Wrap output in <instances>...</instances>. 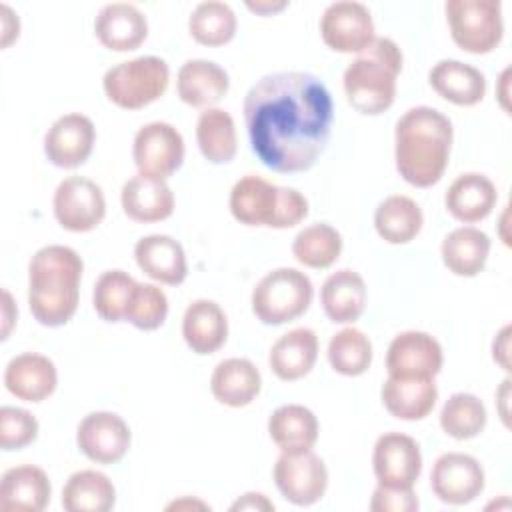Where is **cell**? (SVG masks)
Instances as JSON below:
<instances>
[{"label":"cell","mask_w":512,"mask_h":512,"mask_svg":"<svg viewBox=\"0 0 512 512\" xmlns=\"http://www.w3.org/2000/svg\"><path fill=\"white\" fill-rule=\"evenodd\" d=\"M170 68L158 56H138L106 70L102 88L106 98L124 110H140L156 102L168 88Z\"/></svg>","instance_id":"obj_6"},{"label":"cell","mask_w":512,"mask_h":512,"mask_svg":"<svg viewBox=\"0 0 512 512\" xmlns=\"http://www.w3.org/2000/svg\"><path fill=\"white\" fill-rule=\"evenodd\" d=\"M314 296L312 280L296 268H276L264 274L252 290V312L262 324L278 326L302 316Z\"/></svg>","instance_id":"obj_5"},{"label":"cell","mask_w":512,"mask_h":512,"mask_svg":"<svg viewBox=\"0 0 512 512\" xmlns=\"http://www.w3.org/2000/svg\"><path fill=\"white\" fill-rule=\"evenodd\" d=\"M246 6L256 14L268 16V14H274V12H280L282 8H286L288 2H246Z\"/></svg>","instance_id":"obj_50"},{"label":"cell","mask_w":512,"mask_h":512,"mask_svg":"<svg viewBox=\"0 0 512 512\" xmlns=\"http://www.w3.org/2000/svg\"><path fill=\"white\" fill-rule=\"evenodd\" d=\"M496 200L498 192L488 176L480 172H466L448 186L444 206L458 222L474 224L494 210Z\"/></svg>","instance_id":"obj_24"},{"label":"cell","mask_w":512,"mask_h":512,"mask_svg":"<svg viewBox=\"0 0 512 512\" xmlns=\"http://www.w3.org/2000/svg\"><path fill=\"white\" fill-rule=\"evenodd\" d=\"M262 376L248 358H226L216 364L210 376L212 396L230 408L248 406L260 392Z\"/></svg>","instance_id":"obj_29"},{"label":"cell","mask_w":512,"mask_h":512,"mask_svg":"<svg viewBox=\"0 0 512 512\" xmlns=\"http://www.w3.org/2000/svg\"><path fill=\"white\" fill-rule=\"evenodd\" d=\"M340 252H342V236L334 226L326 222L306 226L296 234L292 242L294 258L302 266L314 268V270L330 268L340 258Z\"/></svg>","instance_id":"obj_36"},{"label":"cell","mask_w":512,"mask_h":512,"mask_svg":"<svg viewBox=\"0 0 512 512\" xmlns=\"http://www.w3.org/2000/svg\"><path fill=\"white\" fill-rule=\"evenodd\" d=\"M82 270V258L70 246L50 244L34 252L28 264V308L38 324L58 328L74 316Z\"/></svg>","instance_id":"obj_3"},{"label":"cell","mask_w":512,"mask_h":512,"mask_svg":"<svg viewBox=\"0 0 512 512\" xmlns=\"http://www.w3.org/2000/svg\"><path fill=\"white\" fill-rule=\"evenodd\" d=\"M132 158L138 174L166 180L184 162V138L168 122H148L134 134Z\"/></svg>","instance_id":"obj_8"},{"label":"cell","mask_w":512,"mask_h":512,"mask_svg":"<svg viewBox=\"0 0 512 512\" xmlns=\"http://www.w3.org/2000/svg\"><path fill=\"white\" fill-rule=\"evenodd\" d=\"M52 486L48 474L32 464L8 468L0 480V510L40 512L48 506Z\"/></svg>","instance_id":"obj_20"},{"label":"cell","mask_w":512,"mask_h":512,"mask_svg":"<svg viewBox=\"0 0 512 512\" xmlns=\"http://www.w3.org/2000/svg\"><path fill=\"white\" fill-rule=\"evenodd\" d=\"M210 510L208 504H204L202 500H190V498H180V500H174L166 506V510Z\"/></svg>","instance_id":"obj_51"},{"label":"cell","mask_w":512,"mask_h":512,"mask_svg":"<svg viewBox=\"0 0 512 512\" xmlns=\"http://www.w3.org/2000/svg\"><path fill=\"white\" fill-rule=\"evenodd\" d=\"M120 204L130 220L150 224L172 216L174 194L166 180L136 174L124 182L120 190Z\"/></svg>","instance_id":"obj_23"},{"label":"cell","mask_w":512,"mask_h":512,"mask_svg":"<svg viewBox=\"0 0 512 512\" xmlns=\"http://www.w3.org/2000/svg\"><path fill=\"white\" fill-rule=\"evenodd\" d=\"M58 384L54 362L38 352H22L4 368L6 390L24 402L46 400Z\"/></svg>","instance_id":"obj_17"},{"label":"cell","mask_w":512,"mask_h":512,"mask_svg":"<svg viewBox=\"0 0 512 512\" xmlns=\"http://www.w3.org/2000/svg\"><path fill=\"white\" fill-rule=\"evenodd\" d=\"M94 142V122L80 112H70L56 118L48 128L44 154L58 168H78L90 158Z\"/></svg>","instance_id":"obj_16"},{"label":"cell","mask_w":512,"mask_h":512,"mask_svg":"<svg viewBox=\"0 0 512 512\" xmlns=\"http://www.w3.org/2000/svg\"><path fill=\"white\" fill-rule=\"evenodd\" d=\"M134 258L138 268L152 280L178 286L186 280L188 262L178 240L166 234H150L136 242Z\"/></svg>","instance_id":"obj_19"},{"label":"cell","mask_w":512,"mask_h":512,"mask_svg":"<svg viewBox=\"0 0 512 512\" xmlns=\"http://www.w3.org/2000/svg\"><path fill=\"white\" fill-rule=\"evenodd\" d=\"M492 358L502 370H510V324L496 332L492 340Z\"/></svg>","instance_id":"obj_45"},{"label":"cell","mask_w":512,"mask_h":512,"mask_svg":"<svg viewBox=\"0 0 512 512\" xmlns=\"http://www.w3.org/2000/svg\"><path fill=\"white\" fill-rule=\"evenodd\" d=\"M230 510H274V504L262 492H246L230 506Z\"/></svg>","instance_id":"obj_47"},{"label":"cell","mask_w":512,"mask_h":512,"mask_svg":"<svg viewBox=\"0 0 512 512\" xmlns=\"http://www.w3.org/2000/svg\"><path fill=\"white\" fill-rule=\"evenodd\" d=\"M94 34L104 48L130 52L146 40L148 20L134 4L112 2L102 6L96 14Z\"/></svg>","instance_id":"obj_18"},{"label":"cell","mask_w":512,"mask_h":512,"mask_svg":"<svg viewBox=\"0 0 512 512\" xmlns=\"http://www.w3.org/2000/svg\"><path fill=\"white\" fill-rule=\"evenodd\" d=\"M138 282L124 270H106L98 276L92 292V304L96 314L106 322L126 320L128 306L132 302Z\"/></svg>","instance_id":"obj_38"},{"label":"cell","mask_w":512,"mask_h":512,"mask_svg":"<svg viewBox=\"0 0 512 512\" xmlns=\"http://www.w3.org/2000/svg\"><path fill=\"white\" fill-rule=\"evenodd\" d=\"M132 442V434L122 416L114 412H90L76 430L80 452L96 464H114L124 458Z\"/></svg>","instance_id":"obj_15"},{"label":"cell","mask_w":512,"mask_h":512,"mask_svg":"<svg viewBox=\"0 0 512 512\" xmlns=\"http://www.w3.org/2000/svg\"><path fill=\"white\" fill-rule=\"evenodd\" d=\"M230 88L228 74L212 60L194 58L180 66L176 74L178 98L192 108H214Z\"/></svg>","instance_id":"obj_21"},{"label":"cell","mask_w":512,"mask_h":512,"mask_svg":"<svg viewBox=\"0 0 512 512\" xmlns=\"http://www.w3.org/2000/svg\"><path fill=\"white\" fill-rule=\"evenodd\" d=\"M444 266L464 278L480 274L490 256V238L474 226H460L448 232L440 246Z\"/></svg>","instance_id":"obj_31"},{"label":"cell","mask_w":512,"mask_h":512,"mask_svg":"<svg viewBox=\"0 0 512 512\" xmlns=\"http://www.w3.org/2000/svg\"><path fill=\"white\" fill-rule=\"evenodd\" d=\"M444 354L440 342L420 330H406L392 338L386 352L388 378L428 380L442 370Z\"/></svg>","instance_id":"obj_11"},{"label":"cell","mask_w":512,"mask_h":512,"mask_svg":"<svg viewBox=\"0 0 512 512\" xmlns=\"http://www.w3.org/2000/svg\"><path fill=\"white\" fill-rule=\"evenodd\" d=\"M318 420L302 404L278 406L268 418V434L280 452L298 454L312 450L318 440Z\"/></svg>","instance_id":"obj_30"},{"label":"cell","mask_w":512,"mask_h":512,"mask_svg":"<svg viewBox=\"0 0 512 512\" xmlns=\"http://www.w3.org/2000/svg\"><path fill=\"white\" fill-rule=\"evenodd\" d=\"M508 76H510V68H506L502 74H500V90H498V100H500V106L504 112L510 110V104H508Z\"/></svg>","instance_id":"obj_52"},{"label":"cell","mask_w":512,"mask_h":512,"mask_svg":"<svg viewBox=\"0 0 512 512\" xmlns=\"http://www.w3.org/2000/svg\"><path fill=\"white\" fill-rule=\"evenodd\" d=\"M182 336L196 354H214L228 338V318L220 304L198 298L188 304L182 316Z\"/></svg>","instance_id":"obj_25"},{"label":"cell","mask_w":512,"mask_h":512,"mask_svg":"<svg viewBox=\"0 0 512 512\" xmlns=\"http://www.w3.org/2000/svg\"><path fill=\"white\" fill-rule=\"evenodd\" d=\"M0 16H2V42H0V46L8 48L10 42L18 38L20 22H18V16L12 12V8L6 6V4L0 6Z\"/></svg>","instance_id":"obj_46"},{"label":"cell","mask_w":512,"mask_h":512,"mask_svg":"<svg viewBox=\"0 0 512 512\" xmlns=\"http://www.w3.org/2000/svg\"><path fill=\"white\" fill-rule=\"evenodd\" d=\"M482 464L464 452H446L436 458L430 472L434 496L450 506H462L476 500L484 490Z\"/></svg>","instance_id":"obj_13"},{"label":"cell","mask_w":512,"mask_h":512,"mask_svg":"<svg viewBox=\"0 0 512 512\" xmlns=\"http://www.w3.org/2000/svg\"><path fill=\"white\" fill-rule=\"evenodd\" d=\"M16 316H18V308H16L10 292L2 290V340L8 338Z\"/></svg>","instance_id":"obj_48"},{"label":"cell","mask_w":512,"mask_h":512,"mask_svg":"<svg viewBox=\"0 0 512 512\" xmlns=\"http://www.w3.org/2000/svg\"><path fill=\"white\" fill-rule=\"evenodd\" d=\"M278 188L280 186L262 176H242L230 190L228 206L232 216L246 226L272 228L278 210Z\"/></svg>","instance_id":"obj_22"},{"label":"cell","mask_w":512,"mask_h":512,"mask_svg":"<svg viewBox=\"0 0 512 512\" xmlns=\"http://www.w3.org/2000/svg\"><path fill=\"white\" fill-rule=\"evenodd\" d=\"M400 72L402 50L392 38L376 36L344 70L346 100L360 114L376 116L386 112L394 104Z\"/></svg>","instance_id":"obj_4"},{"label":"cell","mask_w":512,"mask_h":512,"mask_svg":"<svg viewBox=\"0 0 512 512\" xmlns=\"http://www.w3.org/2000/svg\"><path fill=\"white\" fill-rule=\"evenodd\" d=\"M326 356L334 372L342 376H360L372 364V342L362 330L348 326L330 338Z\"/></svg>","instance_id":"obj_40"},{"label":"cell","mask_w":512,"mask_h":512,"mask_svg":"<svg viewBox=\"0 0 512 512\" xmlns=\"http://www.w3.org/2000/svg\"><path fill=\"white\" fill-rule=\"evenodd\" d=\"M418 506L414 488H390L382 484L376 486L368 504L372 512H414Z\"/></svg>","instance_id":"obj_43"},{"label":"cell","mask_w":512,"mask_h":512,"mask_svg":"<svg viewBox=\"0 0 512 512\" xmlns=\"http://www.w3.org/2000/svg\"><path fill=\"white\" fill-rule=\"evenodd\" d=\"M484 402L468 392L452 394L440 410V428L454 440H470L486 426Z\"/></svg>","instance_id":"obj_39"},{"label":"cell","mask_w":512,"mask_h":512,"mask_svg":"<svg viewBox=\"0 0 512 512\" xmlns=\"http://www.w3.org/2000/svg\"><path fill=\"white\" fill-rule=\"evenodd\" d=\"M318 336L310 328H292L270 348V370L284 382L304 378L316 364Z\"/></svg>","instance_id":"obj_27"},{"label":"cell","mask_w":512,"mask_h":512,"mask_svg":"<svg viewBox=\"0 0 512 512\" xmlns=\"http://www.w3.org/2000/svg\"><path fill=\"white\" fill-rule=\"evenodd\" d=\"M278 492L294 506H312L326 494L328 468L312 450L282 452L272 470Z\"/></svg>","instance_id":"obj_9"},{"label":"cell","mask_w":512,"mask_h":512,"mask_svg":"<svg viewBox=\"0 0 512 512\" xmlns=\"http://www.w3.org/2000/svg\"><path fill=\"white\" fill-rule=\"evenodd\" d=\"M432 90L456 106H476L486 94L484 74L460 60H440L428 72Z\"/></svg>","instance_id":"obj_28"},{"label":"cell","mask_w":512,"mask_h":512,"mask_svg":"<svg viewBox=\"0 0 512 512\" xmlns=\"http://www.w3.org/2000/svg\"><path fill=\"white\" fill-rule=\"evenodd\" d=\"M308 216V200L304 198L302 192L296 188L280 186L278 188V210L276 218L272 222V228L284 230L300 224Z\"/></svg>","instance_id":"obj_44"},{"label":"cell","mask_w":512,"mask_h":512,"mask_svg":"<svg viewBox=\"0 0 512 512\" xmlns=\"http://www.w3.org/2000/svg\"><path fill=\"white\" fill-rule=\"evenodd\" d=\"M446 22L454 44L470 54L492 52L504 36L500 0H448Z\"/></svg>","instance_id":"obj_7"},{"label":"cell","mask_w":512,"mask_h":512,"mask_svg":"<svg viewBox=\"0 0 512 512\" xmlns=\"http://www.w3.org/2000/svg\"><path fill=\"white\" fill-rule=\"evenodd\" d=\"M424 224L422 208L404 194L384 198L374 212V228L388 244H408L414 240Z\"/></svg>","instance_id":"obj_33"},{"label":"cell","mask_w":512,"mask_h":512,"mask_svg":"<svg viewBox=\"0 0 512 512\" xmlns=\"http://www.w3.org/2000/svg\"><path fill=\"white\" fill-rule=\"evenodd\" d=\"M384 408L398 420L426 418L438 400L434 378L428 380H398L386 378L380 390Z\"/></svg>","instance_id":"obj_32"},{"label":"cell","mask_w":512,"mask_h":512,"mask_svg":"<svg viewBox=\"0 0 512 512\" xmlns=\"http://www.w3.org/2000/svg\"><path fill=\"white\" fill-rule=\"evenodd\" d=\"M366 282L350 268L332 272L320 288V304L334 324H350L358 320L366 308Z\"/></svg>","instance_id":"obj_26"},{"label":"cell","mask_w":512,"mask_h":512,"mask_svg":"<svg viewBox=\"0 0 512 512\" xmlns=\"http://www.w3.org/2000/svg\"><path fill=\"white\" fill-rule=\"evenodd\" d=\"M196 142L208 162L228 164L238 148L234 118L222 108H206L196 120Z\"/></svg>","instance_id":"obj_35"},{"label":"cell","mask_w":512,"mask_h":512,"mask_svg":"<svg viewBox=\"0 0 512 512\" xmlns=\"http://www.w3.org/2000/svg\"><path fill=\"white\" fill-rule=\"evenodd\" d=\"M454 128L448 116L430 106L406 110L394 130L398 174L416 188L438 184L450 160Z\"/></svg>","instance_id":"obj_2"},{"label":"cell","mask_w":512,"mask_h":512,"mask_svg":"<svg viewBox=\"0 0 512 512\" xmlns=\"http://www.w3.org/2000/svg\"><path fill=\"white\" fill-rule=\"evenodd\" d=\"M372 470L382 486L414 488L422 472L418 442L402 432H386L378 436L372 450Z\"/></svg>","instance_id":"obj_14"},{"label":"cell","mask_w":512,"mask_h":512,"mask_svg":"<svg viewBox=\"0 0 512 512\" xmlns=\"http://www.w3.org/2000/svg\"><path fill=\"white\" fill-rule=\"evenodd\" d=\"M320 36L334 52L358 54L376 38L372 14L362 2H332L320 16Z\"/></svg>","instance_id":"obj_12"},{"label":"cell","mask_w":512,"mask_h":512,"mask_svg":"<svg viewBox=\"0 0 512 512\" xmlns=\"http://www.w3.org/2000/svg\"><path fill=\"white\" fill-rule=\"evenodd\" d=\"M242 110L252 152L274 172L312 168L330 140L332 96L314 74H266L246 92Z\"/></svg>","instance_id":"obj_1"},{"label":"cell","mask_w":512,"mask_h":512,"mask_svg":"<svg viewBox=\"0 0 512 512\" xmlns=\"http://www.w3.org/2000/svg\"><path fill=\"white\" fill-rule=\"evenodd\" d=\"M168 316V298L156 284L138 282L126 312V322L138 330H156Z\"/></svg>","instance_id":"obj_41"},{"label":"cell","mask_w":512,"mask_h":512,"mask_svg":"<svg viewBox=\"0 0 512 512\" xmlns=\"http://www.w3.org/2000/svg\"><path fill=\"white\" fill-rule=\"evenodd\" d=\"M508 398H510V380L504 378L500 388L496 390V406H498V414H500L506 428L510 426V422H508Z\"/></svg>","instance_id":"obj_49"},{"label":"cell","mask_w":512,"mask_h":512,"mask_svg":"<svg viewBox=\"0 0 512 512\" xmlns=\"http://www.w3.org/2000/svg\"><path fill=\"white\" fill-rule=\"evenodd\" d=\"M38 436V420L32 412L16 406L0 408V446L2 450H20Z\"/></svg>","instance_id":"obj_42"},{"label":"cell","mask_w":512,"mask_h":512,"mask_svg":"<svg viewBox=\"0 0 512 512\" xmlns=\"http://www.w3.org/2000/svg\"><path fill=\"white\" fill-rule=\"evenodd\" d=\"M56 222L68 232H90L106 216L102 188L84 176L64 178L52 198Z\"/></svg>","instance_id":"obj_10"},{"label":"cell","mask_w":512,"mask_h":512,"mask_svg":"<svg viewBox=\"0 0 512 512\" xmlns=\"http://www.w3.org/2000/svg\"><path fill=\"white\" fill-rule=\"evenodd\" d=\"M116 488L98 470L74 472L62 488V508L66 512H108L114 508Z\"/></svg>","instance_id":"obj_34"},{"label":"cell","mask_w":512,"mask_h":512,"mask_svg":"<svg viewBox=\"0 0 512 512\" xmlns=\"http://www.w3.org/2000/svg\"><path fill=\"white\" fill-rule=\"evenodd\" d=\"M236 14L226 2L208 0L200 2L190 18H188V30L190 36L202 44V46H224L228 44L236 34Z\"/></svg>","instance_id":"obj_37"}]
</instances>
